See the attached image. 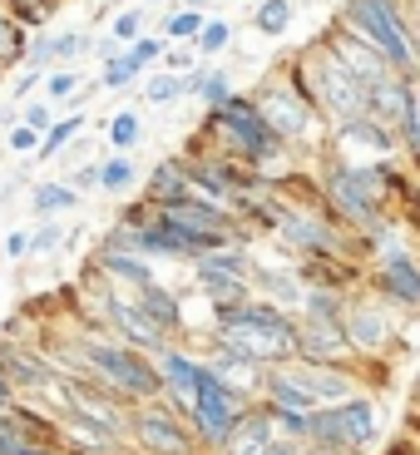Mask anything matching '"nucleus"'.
<instances>
[{"mask_svg": "<svg viewBox=\"0 0 420 455\" xmlns=\"http://www.w3.org/2000/svg\"><path fill=\"white\" fill-rule=\"evenodd\" d=\"M194 144L213 148V154H227L233 164L262 173V179H282L292 169V148L262 124L252 94H233L218 109H203V124L194 129Z\"/></svg>", "mask_w": 420, "mask_h": 455, "instance_id": "obj_1", "label": "nucleus"}, {"mask_svg": "<svg viewBox=\"0 0 420 455\" xmlns=\"http://www.w3.org/2000/svg\"><path fill=\"white\" fill-rule=\"evenodd\" d=\"M65 376H90V381L109 387L129 406H144V401L163 396L154 356L119 337H109V331H69V371Z\"/></svg>", "mask_w": 420, "mask_h": 455, "instance_id": "obj_2", "label": "nucleus"}, {"mask_svg": "<svg viewBox=\"0 0 420 455\" xmlns=\"http://www.w3.org/2000/svg\"><path fill=\"white\" fill-rule=\"evenodd\" d=\"M208 337L227 341L238 356H248L252 366H282L297 356V317L262 297L248 302H223V307H208Z\"/></svg>", "mask_w": 420, "mask_h": 455, "instance_id": "obj_3", "label": "nucleus"}, {"mask_svg": "<svg viewBox=\"0 0 420 455\" xmlns=\"http://www.w3.org/2000/svg\"><path fill=\"white\" fill-rule=\"evenodd\" d=\"M341 25H352L366 45H376L386 55V65L396 75L420 84V65H416V15L406 11V0H346L337 15Z\"/></svg>", "mask_w": 420, "mask_h": 455, "instance_id": "obj_4", "label": "nucleus"}, {"mask_svg": "<svg viewBox=\"0 0 420 455\" xmlns=\"http://www.w3.org/2000/svg\"><path fill=\"white\" fill-rule=\"evenodd\" d=\"M242 411H248V396L233 391L227 381H218V376L203 366L194 401H188V411H183V421H188L194 441L203 445V455H218V451H223V441L233 435V426H238Z\"/></svg>", "mask_w": 420, "mask_h": 455, "instance_id": "obj_5", "label": "nucleus"}, {"mask_svg": "<svg viewBox=\"0 0 420 455\" xmlns=\"http://www.w3.org/2000/svg\"><path fill=\"white\" fill-rule=\"evenodd\" d=\"M341 331H346V347H352L356 362H396V341H400V312H391L386 302H376L356 287L346 297V312H341Z\"/></svg>", "mask_w": 420, "mask_h": 455, "instance_id": "obj_6", "label": "nucleus"}, {"mask_svg": "<svg viewBox=\"0 0 420 455\" xmlns=\"http://www.w3.org/2000/svg\"><path fill=\"white\" fill-rule=\"evenodd\" d=\"M252 104H258L262 124L273 129L287 148H292V144H312L317 134H327V119H321V114L312 109V104L302 100L282 75H267V80L252 90Z\"/></svg>", "mask_w": 420, "mask_h": 455, "instance_id": "obj_7", "label": "nucleus"}, {"mask_svg": "<svg viewBox=\"0 0 420 455\" xmlns=\"http://www.w3.org/2000/svg\"><path fill=\"white\" fill-rule=\"evenodd\" d=\"M124 441L134 455H203V445L194 441L188 421L169 401H144V406H129V426H124Z\"/></svg>", "mask_w": 420, "mask_h": 455, "instance_id": "obj_8", "label": "nucleus"}, {"mask_svg": "<svg viewBox=\"0 0 420 455\" xmlns=\"http://www.w3.org/2000/svg\"><path fill=\"white\" fill-rule=\"evenodd\" d=\"M188 277H194L198 297H203L208 307L248 302V297H252V248L227 243V248L203 252L198 262H188Z\"/></svg>", "mask_w": 420, "mask_h": 455, "instance_id": "obj_9", "label": "nucleus"}, {"mask_svg": "<svg viewBox=\"0 0 420 455\" xmlns=\"http://www.w3.org/2000/svg\"><path fill=\"white\" fill-rule=\"evenodd\" d=\"M361 292L386 302L391 312H420V252L416 248H391L381 258L366 262L361 273Z\"/></svg>", "mask_w": 420, "mask_h": 455, "instance_id": "obj_10", "label": "nucleus"}, {"mask_svg": "<svg viewBox=\"0 0 420 455\" xmlns=\"http://www.w3.org/2000/svg\"><path fill=\"white\" fill-rule=\"evenodd\" d=\"M366 119L386 124L391 134H410L420 124V84L406 80V75H381L376 84H366Z\"/></svg>", "mask_w": 420, "mask_h": 455, "instance_id": "obj_11", "label": "nucleus"}, {"mask_svg": "<svg viewBox=\"0 0 420 455\" xmlns=\"http://www.w3.org/2000/svg\"><path fill=\"white\" fill-rule=\"evenodd\" d=\"M327 154L346 164H376V159H396L400 154V139L391 134L386 124H376V119H346V124L327 129Z\"/></svg>", "mask_w": 420, "mask_h": 455, "instance_id": "obj_12", "label": "nucleus"}, {"mask_svg": "<svg viewBox=\"0 0 420 455\" xmlns=\"http://www.w3.org/2000/svg\"><path fill=\"white\" fill-rule=\"evenodd\" d=\"M317 40H321V45H327V50H331V55H337V60H341V65H346V75H352V80L361 84V90H366V84H376V80H381V75H391L386 55H381V50H376V45H366V40H361V35L352 30V25L331 20L327 30L317 35Z\"/></svg>", "mask_w": 420, "mask_h": 455, "instance_id": "obj_13", "label": "nucleus"}, {"mask_svg": "<svg viewBox=\"0 0 420 455\" xmlns=\"http://www.w3.org/2000/svg\"><path fill=\"white\" fill-rule=\"evenodd\" d=\"M292 362H312V366H341V371L361 376V362L346 347L341 322H302L297 317V356Z\"/></svg>", "mask_w": 420, "mask_h": 455, "instance_id": "obj_14", "label": "nucleus"}, {"mask_svg": "<svg viewBox=\"0 0 420 455\" xmlns=\"http://www.w3.org/2000/svg\"><path fill=\"white\" fill-rule=\"evenodd\" d=\"M331 421H337V435H341V451L346 455H371V445L381 441V406L366 391H356L341 406H331Z\"/></svg>", "mask_w": 420, "mask_h": 455, "instance_id": "obj_15", "label": "nucleus"}, {"mask_svg": "<svg viewBox=\"0 0 420 455\" xmlns=\"http://www.w3.org/2000/svg\"><path fill=\"white\" fill-rule=\"evenodd\" d=\"M154 366H159V387H163V401H169L173 411H188V401H194L198 391V376H203V362H198L194 347H183V341H169L159 356H154Z\"/></svg>", "mask_w": 420, "mask_h": 455, "instance_id": "obj_16", "label": "nucleus"}, {"mask_svg": "<svg viewBox=\"0 0 420 455\" xmlns=\"http://www.w3.org/2000/svg\"><path fill=\"white\" fill-rule=\"evenodd\" d=\"M287 376L312 396V406H341L346 396L361 391V376L356 371H341V366H312V362H282Z\"/></svg>", "mask_w": 420, "mask_h": 455, "instance_id": "obj_17", "label": "nucleus"}, {"mask_svg": "<svg viewBox=\"0 0 420 455\" xmlns=\"http://www.w3.org/2000/svg\"><path fill=\"white\" fill-rule=\"evenodd\" d=\"M302 277H297V262H262L252 258V297H262V302H273V307L282 312H297V302H302Z\"/></svg>", "mask_w": 420, "mask_h": 455, "instance_id": "obj_18", "label": "nucleus"}, {"mask_svg": "<svg viewBox=\"0 0 420 455\" xmlns=\"http://www.w3.org/2000/svg\"><path fill=\"white\" fill-rule=\"evenodd\" d=\"M198 362L208 366V371L218 376V381H227L233 391H242V396H258V376H262V366H252L248 356H238L227 341H218V337H203V352H198Z\"/></svg>", "mask_w": 420, "mask_h": 455, "instance_id": "obj_19", "label": "nucleus"}, {"mask_svg": "<svg viewBox=\"0 0 420 455\" xmlns=\"http://www.w3.org/2000/svg\"><path fill=\"white\" fill-rule=\"evenodd\" d=\"M277 441V426H273V411L262 406V401H248V411L238 416L233 435L223 441L218 455H267V445Z\"/></svg>", "mask_w": 420, "mask_h": 455, "instance_id": "obj_20", "label": "nucleus"}, {"mask_svg": "<svg viewBox=\"0 0 420 455\" xmlns=\"http://www.w3.org/2000/svg\"><path fill=\"white\" fill-rule=\"evenodd\" d=\"M134 302H139V312H144L154 327L163 331L169 341H183L188 337V317H183V297L173 292L169 283H148L144 292H134Z\"/></svg>", "mask_w": 420, "mask_h": 455, "instance_id": "obj_21", "label": "nucleus"}, {"mask_svg": "<svg viewBox=\"0 0 420 455\" xmlns=\"http://www.w3.org/2000/svg\"><path fill=\"white\" fill-rule=\"evenodd\" d=\"M94 267L104 273V283L119 287V292H144L148 283H159V267L139 252H94Z\"/></svg>", "mask_w": 420, "mask_h": 455, "instance_id": "obj_22", "label": "nucleus"}, {"mask_svg": "<svg viewBox=\"0 0 420 455\" xmlns=\"http://www.w3.org/2000/svg\"><path fill=\"white\" fill-rule=\"evenodd\" d=\"M139 194L148 198L154 208H169L178 204V198L194 194V183H188V164H183V154H169V159L154 164V173H148L144 183H139Z\"/></svg>", "mask_w": 420, "mask_h": 455, "instance_id": "obj_23", "label": "nucleus"}, {"mask_svg": "<svg viewBox=\"0 0 420 455\" xmlns=\"http://www.w3.org/2000/svg\"><path fill=\"white\" fill-rule=\"evenodd\" d=\"M183 90H188V100H203V109H218V104H227L238 94L233 90V75L223 65H203V60L183 75Z\"/></svg>", "mask_w": 420, "mask_h": 455, "instance_id": "obj_24", "label": "nucleus"}, {"mask_svg": "<svg viewBox=\"0 0 420 455\" xmlns=\"http://www.w3.org/2000/svg\"><path fill=\"white\" fill-rule=\"evenodd\" d=\"M75 208H80V194H75L65 179L30 183V213L35 218H59V213H75Z\"/></svg>", "mask_w": 420, "mask_h": 455, "instance_id": "obj_25", "label": "nucleus"}, {"mask_svg": "<svg viewBox=\"0 0 420 455\" xmlns=\"http://www.w3.org/2000/svg\"><path fill=\"white\" fill-rule=\"evenodd\" d=\"M84 134V114L69 109V114H55V124L40 134V148H35V159H55V154H65L75 139Z\"/></svg>", "mask_w": 420, "mask_h": 455, "instance_id": "obj_26", "label": "nucleus"}, {"mask_svg": "<svg viewBox=\"0 0 420 455\" xmlns=\"http://www.w3.org/2000/svg\"><path fill=\"white\" fill-rule=\"evenodd\" d=\"M99 188H104V194H114V198L139 194V164L129 159V154H114V159H104V164H99Z\"/></svg>", "mask_w": 420, "mask_h": 455, "instance_id": "obj_27", "label": "nucleus"}, {"mask_svg": "<svg viewBox=\"0 0 420 455\" xmlns=\"http://www.w3.org/2000/svg\"><path fill=\"white\" fill-rule=\"evenodd\" d=\"M346 297H352V292H317V287H307L292 317H302V322H341V312H346Z\"/></svg>", "mask_w": 420, "mask_h": 455, "instance_id": "obj_28", "label": "nucleus"}, {"mask_svg": "<svg viewBox=\"0 0 420 455\" xmlns=\"http://www.w3.org/2000/svg\"><path fill=\"white\" fill-rule=\"evenodd\" d=\"M203 20H208V15L203 11H194V5H183V11H169V15H163V25H159V40H163V45H194V40H198V30H203Z\"/></svg>", "mask_w": 420, "mask_h": 455, "instance_id": "obj_29", "label": "nucleus"}, {"mask_svg": "<svg viewBox=\"0 0 420 455\" xmlns=\"http://www.w3.org/2000/svg\"><path fill=\"white\" fill-rule=\"evenodd\" d=\"M144 60L134 55V50H119L114 60H104V69H99V84L104 90H129V84H139L144 80Z\"/></svg>", "mask_w": 420, "mask_h": 455, "instance_id": "obj_30", "label": "nucleus"}, {"mask_svg": "<svg viewBox=\"0 0 420 455\" xmlns=\"http://www.w3.org/2000/svg\"><path fill=\"white\" fill-rule=\"evenodd\" d=\"M188 100V90H183V75H169V69H154L144 80V104H154V109H173V104Z\"/></svg>", "mask_w": 420, "mask_h": 455, "instance_id": "obj_31", "label": "nucleus"}, {"mask_svg": "<svg viewBox=\"0 0 420 455\" xmlns=\"http://www.w3.org/2000/svg\"><path fill=\"white\" fill-rule=\"evenodd\" d=\"M292 15H297L292 0H262L258 11H252V30L267 35V40H277V35L292 30Z\"/></svg>", "mask_w": 420, "mask_h": 455, "instance_id": "obj_32", "label": "nucleus"}, {"mask_svg": "<svg viewBox=\"0 0 420 455\" xmlns=\"http://www.w3.org/2000/svg\"><path fill=\"white\" fill-rule=\"evenodd\" d=\"M227 45H233V20H218V15H208L203 30H198V40H194V55H198V60H213V55H223Z\"/></svg>", "mask_w": 420, "mask_h": 455, "instance_id": "obj_33", "label": "nucleus"}, {"mask_svg": "<svg viewBox=\"0 0 420 455\" xmlns=\"http://www.w3.org/2000/svg\"><path fill=\"white\" fill-rule=\"evenodd\" d=\"M0 5H5V15H11L15 25H25V30L45 25L50 15L59 11V0H0Z\"/></svg>", "mask_w": 420, "mask_h": 455, "instance_id": "obj_34", "label": "nucleus"}, {"mask_svg": "<svg viewBox=\"0 0 420 455\" xmlns=\"http://www.w3.org/2000/svg\"><path fill=\"white\" fill-rule=\"evenodd\" d=\"M25 40H30V30L15 25L11 15H5V5H0V69H11L15 60H25Z\"/></svg>", "mask_w": 420, "mask_h": 455, "instance_id": "obj_35", "label": "nucleus"}, {"mask_svg": "<svg viewBox=\"0 0 420 455\" xmlns=\"http://www.w3.org/2000/svg\"><path fill=\"white\" fill-rule=\"evenodd\" d=\"M139 139H144V119H139L134 109H124V114H114L109 119V148L114 154H129Z\"/></svg>", "mask_w": 420, "mask_h": 455, "instance_id": "obj_36", "label": "nucleus"}, {"mask_svg": "<svg viewBox=\"0 0 420 455\" xmlns=\"http://www.w3.org/2000/svg\"><path fill=\"white\" fill-rule=\"evenodd\" d=\"M144 25H148L144 11H139V5H129V11H119V15L109 20V40H114L119 50H129L134 40H144Z\"/></svg>", "mask_w": 420, "mask_h": 455, "instance_id": "obj_37", "label": "nucleus"}, {"mask_svg": "<svg viewBox=\"0 0 420 455\" xmlns=\"http://www.w3.org/2000/svg\"><path fill=\"white\" fill-rule=\"evenodd\" d=\"M59 243H65V223H55V218H40L30 228V258H50Z\"/></svg>", "mask_w": 420, "mask_h": 455, "instance_id": "obj_38", "label": "nucleus"}, {"mask_svg": "<svg viewBox=\"0 0 420 455\" xmlns=\"http://www.w3.org/2000/svg\"><path fill=\"white\" fill-rule=\"evenodd\" d=\"M154 218H159V208L148 204L144 194H129L124 204H119V213H114V223H119V228H148Z\"/></svg>", "mask_w": 420, "mask_h": 455, "instance_id": "obj_39", "label": "nucleus"}, {"mask_svg": "<svg viewBox=\"0 0 420 455\" xmlns=\"http://www.w3.org/2000/svg\"><path fill=\"white\" fill-rule=\"evenodd\" d=\"M80 90H84L80 69H55V75H45V100L50 104H69Z\"/></svg>", "mask_w": 420, "mask_h": 455, "instance_id": "obj_40", "label": "nucleus"}, {"mask_svg": "<svg viewBox=\"0 0 420 455\" xmlns=\"http://www.w3.org/2000/svg\"><path fill=\"white\" fill-rule=\"evenodd\" d=\"M90 45H94V35H90V30H59V35H55V65L90 55Z\"/></svg>", "mask_w": 420, "mask_h": 455, "instance_id": "obj_41", "label": "nucleus"}, {"mask_svg": "<svg viewBox=\"0 0 420 455\" xmlns=\"http://www.w3.org/2000/svg\"><path fill=\"white\" fill-rule=\"evenodd\" d=\"M20 124H25V129H35V134H45V129L55 124V104H50V100H25Z\"/></svg>", "mask_w": 420, "mask_h": 455, "instance_id": "obj_42", "label": "nucleus"}, {"mask_svg": "<svg viewBox=\"0 0 420 455\" xmlns=\"http://www.w3.org/2000/svg\"><path fill=\"white\" fill-rule=\"evenodd\" d=\"M194 65H198L194 45H163V65L159 69H169V75H188Z\"/></svg>", "mask_w": 420, "mask_h": 455, "instance_id": "obj_43", "label": "nucleus"}, {"mask_svg": "<svg viewBox=\"0 0 420 455\" xmlns=\"http://www.w3.org/2000/svg\"><path fill=\"white\" fill-rule=\"evenodd\" d=\"M35 148H40V134H35V129L15 124L11 134H5V154H20V159H30Z\"/></svg>", "mask_w": 420, "mask_h": 455, "instance_id": "obj_44", "label": "nucleus"}, {"mask_svg": "<svg viewBox=\"0 0 420 455\" xmlns=\"http://www.w3.org/2000/svg\"><path fill=\"white\" fill-rule=\"evenodd\" d=\"M5 258L30 262V228H11V233H5Z\"/></svg>", "mask_w": 420, "mask_h": 455, "instance_id": "obj_45", "label": "nucleus"}, {"mask_svg": "<svg viewBox=\"0 0 420 455\" xmlns=\"http://www.w3.org/2000/svg\"><path fill=\"white\" fill-rule=\"evenodd\" d=\"M65 183H69V188H75V194L84 198L90 188H99V164H84V169H80V173H69Z\"/></svg>", "mask_w": 420, "mask_h": 455, "instance_id": "obj_46", "label": "nucleus"}, {"mask_svg": "<svg viewBox=\"0 0 420 455\" xmlns=\"http://www.w3.org/2000/svg\"><path fill=\"white\" fill-rule=\"evenodd\" d=\"M129 50H134L144 65H159V60H163V40H159V35H144V40H134Z\"/></svg>", "mask_w": 420, "mask_h": 455, "instance_id": "obj_47", "label": "nucleus"}, {"mask_svg": "<svg viewBox=\"0 0 420 455\" xmlns=\"http://www.w3.org/2000/svg\"><path fill=\"white\" fill-rule=\"evenodd\" d=\"M267 455H307V441H287V435H277V441L267 445Z\"/></svg>", "mask_w": 420, "mask_h": 455, "instance_id": "obj_48", "label": "nucleus"}, {"mask_svg": "<svg viewBox=\"0 0 420 455\" xmlns=\"http://www.w3.org/2000/svg\"><path fill=\"white\" fill-rule=\"evenodd\" d=\"M40 80H45L40 69H25L20 80H15V100H25V94H30V90H35V84H40Z\"/></svg>", "mask_w": 420, "mask_h": 455, "instance_id": "obj_49", "label": "nucleus"}, {"mask_svg": "<svg viewBox=\"0 0 420 455\" xmlns=\"http://www.w3.org/2000/svg\"><path fill=\"white\" fill-rule=\"evenodd\" d=\"M406 411H410V416H420V371L410 376V387H406Z\"/></svg>", "mask_w": 420, "mask_h": 455, "instance_id": "obj_50", "label": "nucleus"}, {"mask_svg": "<svg viewBox=\"0 0 420 455\" xmlns=\"http://www.w3.org/2000/svg\"><path fill=\"white\" fill-rule=\"evenodd\" d=\"M90 50H99V60H114V55H119V45H114L109 35H99V40H94Z\"/></svg>", "mask_w": 420, "mask_h": 455, "instance_id": "obj_51", "label": "nucleus"}, {"mask_svg": "<svg viewBox=\"0 0 420 455\" xmlns=\"http://www.w3.org/2000/svg\"><path fill=\"white\" fill-rule=\"evenodd\" d=\"M416 65H420V15H416Z\"/></svg>", "mask_w": 420, "mask_h": 455, "instance_id": "obj_52", "label": "nucleus"}, {"mask_svg": "<svg viewBox=\"0 0 420 455\" xmlns=\"http://www.w3.org/2000/svg\"><path fill=\"white\" fill-rule=\"evenodd\" d=\"M307 455H337V451H317V445H307Z\"/></svg>", "mask_w": 420, "mask_h": 455, "instance_id": "obj_53", "label": "nucleus"}, {"mask_svg": "<svg viewBox=\"0 0 420 455\" xmlns=\"http://www.w3.org/2000/svg\"><path fill=\"white\" fill-rule=\"evenodd\" d=\"M0 80H5V69H0Z\"/></svg>", "mask_w": 420, "mask_h": 455, "instance_id": "obj_54", "label": "nucleus"}, {"mask_svg": "<svg viewBox=\"0 0 420 455\" xmlns=\"http://www.w3.org/2000/svg\"><path fill=\"white\" fill-rule=\"evenodd\" d=\"M154 5H159V0H154Z\"/></svg>", "mask_w": 420, "mask_h": 455, "instance_id": "obj_55", "label": "nucleus"}, {"mask_svg": "<svg viewBox=\"0 0 420 455\" xmlns=\"http://www.w3.org/2000/svg\"><path fill=\"white\" fill-rule=\"evenodd\" d=\"M0 228H5V223H0Z\"/></svg>", "mask_w": 420, "mask_h": 455, "instance_id": "obj_56", "label": "nucleus"}]
</instances>
